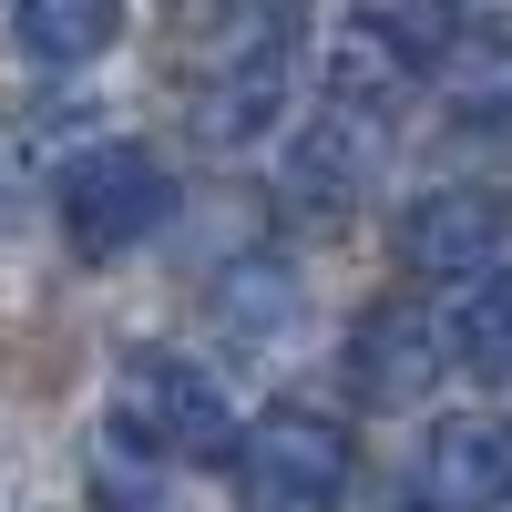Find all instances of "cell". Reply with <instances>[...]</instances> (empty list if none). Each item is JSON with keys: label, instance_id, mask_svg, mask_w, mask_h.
Masks as SVG:
<instances>
[{"label": "cell", "instance_id": "6da1fadb", "mask_svg": "<svg viewBox=\"0 0 512 512\" xmlns=\"http://www.w3.org/2000/svg\"><path fill=\"white\" fill-rule=\"evenodd\" d=\"M52 205H62V236H72L82 267H113V256H134L164 216H175V175H164L144 144H93V154L62 164Z\"/></svg>", "mask_w": 512, "mask_h": 512}, {"label": "cell", "instance_id": "7a4b0ae2", "mask_svg": "<svg viewBox=\"0 0 512 512\" xmlns=\"http://www.w3.org/2000/svg\"><path fill=\"white\" fill-rule=\"evenodd\" d=\"M113 420H123V441H144L164 461H226V451H246L216 369H195L175 349H134L113 369Z\"/></svg>", "mask_w": 512, "mask_h": 512}, {"label": "cell", "instance_id": "3957f363", "mask_svg": "<svg viewBox=\"0 0 512 512\" xmlns=\"http://www.w3.org/2000/svg\"><path fill=\"white\" fill-rule=\"evenodd\" d=\"M349 472H359V451L349 431H338L328 410H267V420H246V451H236V482L256 512H338L349 502Z\"/></svg>", "mask_w": 512, "mask_h": 512}, {"label": "cell", "instance_id": "277c9868", "mask_svg": "<svg viewBox=\"0 0 512 512\" xmlns=\"http://www.w3.org/2000/svg\"><path fill=\"white\" fill-rule=\"evenodd\" d=\"M400 256L431 287H482L502 267V195L492 185H431L400 216Z\"/></svg>", "mask_w": 512, "mask_h": 512}, {"label": "cell", "instance_id": "5b68a950", "mask_svg": "<svg viewBox=\"0 0 512 512\" xmlns=\"http://www.w3.org/2000/svg\"><path fill=\"white\" fill-rule=\"evenodd\" d=\"M379 164H390V113H369V103H318L308 113V134L287 144V195L297 205H359L379 185Z\"/></svg>", "mask_w": 512, "mask_h": 512}, {"label": "cell", "instance_id": "8992f818", "mask_svg": "<svg viewBox=\"0 0 512 512\" xmlns=\"http://www.w3.org/2000/svg\"><path fill=\"white\" fill-rule=\"evenodd\" d=\"M420 512H502L512 502V420L492 410H461L420 441V472H410Z\"/></svg>", "mask_w": 512, "mask_h": 512}, {"label": "cell", "instance_id": "52a82bcc", "mask_svg": "<svg viewBox=\"0 0 512 512\" xmlns=\"http://www.w3.org/2000/svg\"><path fill=\"white\" fill-rule=\"evenodd\" d=\"M441 328L420 318V308H369L359 328H349V379H359V400L369 410H410L420 390L441 379Z\"/></svg>", "mask_w": 512, "mask_h": 512}, {"label": "cell", "instance_id": "ba28073f", "mask_svg": "<svg viewBox=\"0 0 512 512\" xmlns=\"http://www.w3.org/2000/svg\"><path fill=\"white\" fill-rule=\"evenodd\" d=\"M441 103L451 123H512V11H472L441 52Z\"/></svg>", "mask_w": 512, "mask_h": 512}, {"label": "cell", "instance_id": "9c48e42d", "mask_svg": "<svg viewBox=\"0 0 512 512\" xmlns=\"http://www.w3.org/2000/svg\"><path fill=\"white\" fill-rule=\"evenodd\" d=\"M11 21H21V52L31 62H103L113 41H123V0H11Z\"/></svg>", "mask_w": 512, "mask_h": 512}, {"label": "cell", "instance_id": "30bf717a", "mask_svg": "<svg viewBox=\"0 0 512 512\" xmlns=\"http://www.w3.org/2000/svg\"><path fill=\"white\" fill-rule=\"evenodd\" d=\"M451 359H472V379H502L512 390V267H492L451 318Z\"/></svg>", "mask_w": 512, "mask_h": 512}, {"label": "cell", "instance_id": "8fae6325", "mask_svg": "<svg viewBox=\"0 0 512 512\" xmlns=\"http://www.w3.org/2000/svg\"><path fill=\"white\" fill-rule=\"evenodd\" d=\"M461 11H472V0H461Z\"/></svg>", "mask_w": 512, "mask_h": 512}]
</instances>
